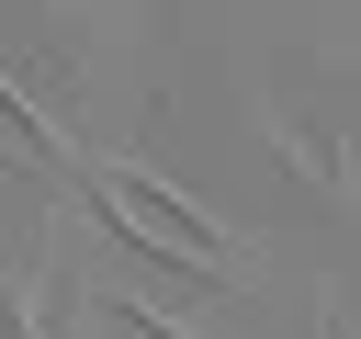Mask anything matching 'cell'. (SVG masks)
I'll use <instances>...</instances> for the list:
<instances>
[{
  "label": "cell",
  "instance_id": "1",
  "mask_svg": "<svg viewBox=\"0 0 361 339\" xmlns=\"http://www.w3.org/2000/svg\"><path fill=\"white\" fill-rule=\"evenodd\" d=\"M79 181L113 203V226H124L135 249H158V260H180V271H203V282H226V271H237L226 226H214L192 192H169V181H147V170H79Z\"/></svg>",
  "mask_w": 361,
  "mask_h": 339
},
{
  "label": "cell",
  "instance_id": "2",
  "mask_svg": "<svg viewBox=\"0 0 361 339\" xmlns=\"http://www.w3.org/2000/svg\"><path fill=\"white\" fill-rule=\"evenodd\" d=\"M0 170H23V181H79V158H68V136L0 79Z\"/></svg>",
  "mask_w": 361,
  "mask_h": 339
},
{
  "label": "cell",
  "instance_id": "3",
  "mask_svg": "<svg viewBox=\"0 0 361 339\" xmlns=\"http://www.w3.org/2000/svg\"><path fill=\"white\" fill-rule=\"evenodd\" d=\"M158 339H169V328H158Z\"/></svg>",
  "mask_w": 361,
  "mask_h": 339
}]
</instances>
